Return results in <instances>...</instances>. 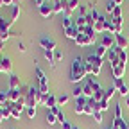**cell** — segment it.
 I'll return each mask as SVG.
<instances>
[{"instance_id": "4", "label": "cell", "mask_w": 129, "mask_h": 129, "mask_svg": "<svg viewBox=\"0 0 129 129\" xmlns=\"http://www.w3.org/2000/svg\"><path fill=\"white\" fill-rule=\"evenodd\" d=\"M36 75H38V81H40V91L41 93H48V81H47V75H45V72L40 68V67H36Z\"/></svg>"}, {"instance_id": "35", "label": "cell", "mask_w": 129, "mask_h": 129, "mask_svg": "<svg viewBox=\"0 0 129 129\" xmlns=\"http://www.w3.org/2000/svg\"><path fill=\"white\" fill-rule=\"evenodd\" d=\"M72 25H74L72 18H70V16H64V18H63V29H68V27H72Z\"/></svg>"}, {"instance_id": "32", "label": "cell", "mask_w": 129, "mask_h": 129, "mask_svg": "<svg viewBox=\"0 0 129 129\" xmlns=\"http://www.w3.org/2000/svg\"><path fill=\"white\" fill-rule=\"evenodd\" d=\"M115 93H117V88H115V86H109V88L104 91V99H106V101H109Z\"/></svg>"}, {"instance_id": "44", "label": "cell", "mask_w": 129, "mask_h": 129, "mask_svg": "<svg viewBox=\"0 0 129 129\" xmlns=\"http://www.w3.org/2000/svg\"><path fill=\"white\" fill-rule=\"evenodd\" d=\"M83 95V86H75V90H74V97L77 99V97H81Z\"/></svg>"}, {"instance_id": "45", "label": "cell", "mask_w": 129, "mask_h": 129, "mask_svg": "<svg viewBox=\"0 0 129 129\" xmlns=\"http://www.w3.org/2000/svg\"><path fill=\"white\" fill-rule=\"evenodd\" d=\"M61 127H63V129H72L74 125H72V124H70V122L67 120V122H64V124H61Z\"/></svg>"}, {"instance_id": "28", "label": "cell", "mask_w": 129, "mask_h": 129, "mask_svg": "<svg viewBox=\"0 0 129 129\" xmlns=\"http://www.w3.org/2000/svg\"><path fill=\"white\" fill-rule=\"evenodd\" d=\"M43 56H45V59L50 63L52 67L56 64V61H54V50H43Z\"/></svg>"}, {"instance_id": "41", "label": "cell", "mask_w": 129, "mask_h": 129, "mask_svg": "<svg viewBox=\"0 0 129 129\" xmlns=\"http://www.w3.org/2000/svg\"><path fill=\"white\" fill-rule=\"evenodd\" d=\"M9 101V91H0V102H7Z\"/></svg>"}, {"instance_id": "39", "label": "cell", "mask_w": 129, "mask_h": 129, "mask_svg": "<svg viewBox=\"0 0 129 129\" xmlns=\"http://www.w3.org/2000/svg\"><path fill=\"white\" fill-rule=\"evenodd\" d=\"M68 102V95H61L57 97V106H63V104H67Z\"/></svg>"}, {"instance_id": "3", "label": "cell", "mask_w": 129, "mask_h": 129, "mask_svg": "<svg viewBox=\"0 0 129 129\" xmlns=\"http://www.w3.org/2000/svg\"><path fill=\"white\" fill-rule=\"evenodd\" d=\"M102 86L99 84V81H97L93 75H90V79H88V83L83 86V95L84 97H88V99H91V97L95 95V91H99Z\"/></svg>"}, {"instance_id": "2", "label": "cell", "mask_w": 129, "mask_h": 129, "mask_svg": "<svg viewBox=\"0 0 129 129\" xmlns=\"http://www.w3.org/2000/svg\"><path fill=\"white\" fill-rule=\"evenodd\" d=\"M102 61H104V59L97 57L95 54H90V56L84 59L88 75H93V77H97V75H99V74H101V68H102Z\"/></svg>"}, {"instance_id": "21", "label": "cell", "mask_w": 129, "mask_h": 129, "mask_svg": "<svg viewBox=\"0 0 129 129\" xmlns=\"http://www.w3.org/2000/svg\"><path fill=\"white\" fill-rule=\"evenodd\" d=\"M77 7H81V6H79V0H68V7H67V11H64V13H67V16H70Z\"/></svg>"}, {"instance_id": "7", "label": "cell", "mask_w": 129, "mask_h": 129, "mask_svg": "<svg viewBox=\"0 0 129 129\" xmlns=\"http://www.w3.org/2000/svg\"><path fill=\"white\" fill-rule=\"evenodd\" d=\"M113 86L117 88V91H118L120 95L127 97V93H129V88H127V84L124 83V79H113Z\"/></svg>"}, {"instance_id": "27", "label": "cell", "mask_w": 129, "mask_h": 129, "mask_svg": "<svg viewBox=\"0 0 129 129\" xmlns=\"http://www.w3.org/2000/svg\"><path fill=\"white\" fill-rule=\"evenodd\" d=\"M104 32H111V34H115V25H113V18H106V30Z\"/></svg>"}, {"instance_id": "12", "label": "cell", "mask_w": 129, "mask_h": 129, "mask_svg": "<svg viewBox=\"0 0 129 129\" xmlns=\"http://www.w3.org/2000/svg\"><path fill=\"white\" fill-rule=\"evenodd\" d=\"M38 13L43 16V18H48V16H52V14H54V6L45 2L43 6H40V7H38Z\"/></svg>"}, {"instance_id": "37", "label": "cell", "mask_w": 129, "mask_h": 129, "mask_svg": "<svg viewBox=\"0 0 129 129\" xmlns=\"http://www.w3.org/2000/svg\"><path fill=\"white\" fill-rule=\"evenodd\" d=\"M93 99H95V101H97V102H101V101H102V99H104V90H102V88H101V90H99V91H95V95H93Z\"/></svg>"}, {"instance_id": "19", "label": "cell", "mask_w": 129, "mask_h": 129, "mask_svg": "<svg viewBox=\"0 0 129 129\" xmlns=\"http://www.w3.org/2000/svg\"><path fill=\"white\" fill-rule=\"evenodd\" d=\"M7 91H9V101L11 102H16V101L20 99V95H22V90L20 88H9Z\"/></svg>"}, {"instance_id": "40", "label": "cell", "mask_w": 129, "mask_h": 129, "mask_svg": "<svg viewBox=\"0 0 129 129\" xmlns=\"http://www.w3.org/2000/svg\"><path fill=\"white\" fill-rule=\"evenodd\" d=\"M25 111H27V117L29 118H34L36 117V108H25Z\"/></svg>"}, {"instance_id": "17", "label": "cell", "mask_w": 129, "mask_h": 129, "mask_svg": "<svg viewBox=\"0 0 129 129\" xmlns=\"http://www.w3.org/2000/svg\"><path fill=\"white\" fill-rule=\"evenodd\" d=\"M52 6H54V14H57V13H61V11H67L68 0H57V2H54Z\"/></svg>"}, {"instance_id": "24", "label": "cell", "mask_w": 129, "mask_h": 129, "mask_svg": "<svg viewBox=\"0 0 129 129\" xmlns=\"http://www.w3.org/2000/svg\"><path fill=\"white\" fill-rule=\"evenodd\" d=\"M97 57H101V59H104L106 57V54H108V48L106 47H102V45H99V47H97L95 48V52H93Z\"/></svg>"}, {"instance_id": "11", "label": "cell", "mask_w": 129, "mask_h": 129, "mask_svg": "<svg viewBox=\"0 0 129 129\" xmlns=\"http://www.w3.org/2000/svg\"><path fill=\"white\" fill-rule=\"evenodd\" d=\"M111 72H113V79H122L124 74H125V64H124V63L113 64V67H111Z\"/></svg>"}, {"instance_id": "34", "label": "cell", "mask_w": 129, "mask_h": 129, "mask_svg": "<svg viewBox=\"0 0 129 129\" xmlns=\"http://www.w3.org/2000/svg\"><path fill=\"white\" fill-rule=\"evenodd\" d=\"M111 18H122V6H117L115 11L111 13Z\"/></svg>"}, {"instance_id": "26", "label": "cell", "mask_w": 129, "mask_h": 129, "mask_svg": "<svg viewBox=\"0 0 129 129\" xmlns=\"http://www.w3.org/2000/svg\"><path fill=\"white\" fill-rule=\"evenodd\" d=\"M45 120H47V124H48V125H54V124L57 122V117L54 115V113H52L50 109H48V113H47V117H45Z\"/></svg>"}, {"instance_id": "33", "label": "cell", "mask_w": 129, "mask_h": 129, "mask_svg": "<svg viewBox=\"0 0 129 129\" xmlns=\"http://www.w3.org/2000/svg\"><path fill=\"white\" fill-rule=\"evenodd\" d=\"M102 115H104V113H102L101 109H95L91 117H93V120H95L97 124H102Z\"/></svg>"}, {"instance_id": "54", "label": "cell", "mask_w": 129, "mask_h": 129, "mask_svg": "<svg viewBox=\"0 0 129 129\" xmlns=\"http://www.w3.org/2000/svg\"><path fill=\"white\" fill-rule=\"evenodd\" d=\"M127 38H129V30H127Z\"/></svg>"}, {"instance_id": "8", "label": "cell", "mask_w": 129, "mask_h": 129, "mask_svg": "<svg viewBox=\"0 0 129 129\" xmlns=\"http://www.w3.org/2000/svg\"><path fill=\"white\" fill-rule=\"evenodd\" d=\"M86 101H88V97H84V95H81V97L75 99V113H77V115H84Z\"/></svg>"}, {"instance_id": "49", "label": "cell", "mask_w": 129, "mask_h": 129, "mask_svg": "<svg viewBox=\"0 0 129 129\" xmlns=\"http://www.w3.org/2000/svg\"><path fill=\"white\" fill-rule=\"evenodd\" d=\"M6 6V0H0V7H4Z\"/></svg>"}, {"instance_id": "10", "label": "cell", "mask_w": 129, "mask_h": 129, "mask_svg": "<svg viewBox=\"0 0 129 129\" xmlns=\"http://www.w3.org/2000/svg\"><path fill=\"white\" fill-rule=\"evenodd\" d=\"M115 45L118 47V48H122V50H125L127 48V45H129V38H127V34H115Z\"/></svg>"}, {"instance_id": "36", "label": "cell", "mask_w": 129, "mask_h": 129, "mask_svg": "<svg viewBox=\"0 0 129 129\" xmlns=\"http://www.w3.org/2000/svg\"><path fill=\"white\" fill-rule=\"evenodd\" d=\"M115 7H117V4L113 2V0H109V2L106 4V13H109V14H111L113 11H115Z\"/></svg>"}, {"instance_id": "16", "label": "cell", "mask_w": 129, "mask_h": 129, "mask_svg": "<svg viewBox=\"0 0 129 129\" xmlns=\"http://www.w3.org/2000/svg\"><path fill=\"white\" fill-rule=\"evenodd\" d=\"M43 106H47L48 109L56 108V106H57V97L52 95V93H47V95H45V104H43Z\"/></svg>"}, {"instance_id": "55", "label": "cell", "mask_w": 129, "mask_h": 129, "mask_svg": "<svg viewBox=\"0 0 129 129\" xmlns=\"http://www.w3.org/2000/svg\"><path fill=\"white\" fill-rule=\"evenodd\" d=\"M108 129H111V127H108Z\"/></svg>"}, {"instance_id": "6", "label": "cell", "mask_w": 129, "mask_h": 129, "mask_svg": "<svg viewBox=\"0 0 129 129\" xmlns=\"http://www.w3.org/2000/svg\"><path fill=\"white\" fill-rule=\"evenodd\" d=\"M101 45L106 47L108 50H109V48H113V47H115V34H111V32H104V34H102V40H101Z\"/></svg>"}, {"instance_id": "1", "label": "cell", "mask_w": 129, "mask_h": 129, "mask_svg": "<svg viewBox=\"0 0 129 129\" xmlns=\"http://www.w3.org/2000/svg\"><path fill=\"white\" fill-rule=\"evenodd\" d=\"M86 75H88V72H86V63H84V59L75 57L74 63H72V70H70V83L77 84L79 81H83Z\"/></svg>"}, {"instance_id": "14", "label": "cell", "mask_w": 129, "mask_h": 129, "mask_svg": "<svg viewBox=\"0 0 129 129\" xmlns=\"http://www.w3.org/2000/svg\"><path fill=\"white\" fill-rule=\"evenodd\" d=\"M106 57H108V61H109V64H111V67H113V64H118V63H120V59H118L117 47L109 48V50H108V54H106Z\"/></svg>"}, {"instance_id": "31", "label": "cell", "mask_w": 129, "mask_h": 129, "mask_svg": "<svg viewBox=\"0 0 129 129\" xmlns=\"http://www.w3.org/2000/svg\"><path fill=\"white\" fill-rule=\"evenodd\" d=\"M11 36H14V32H4L2 29H0V43H6Z\"/></svg>"}, {"instance_id": "51", "label": "cell", "mask_w": 129, "mask_h": 129, "mask_svg": "<svg viewBox=\"0 0 129 129\" xmlns=\"http://www.w3.org/2000/svg\"><path fill=\"white\" fill-rule=\"evenodd\" d=\"M125 104H127V106H129V95H127V97H125Z\"/></svg>"}, {"instance_id": "43", "label": "cell", "mask_w": 129, "mask_h": 129, "mask_svg": "<svg viewBox=\"0 0 129 129\" xmlns=\"http://www.w3.org/2000/svg\"><path fill=\"white\" fill-rule=\"evenodd\" d=\"M115 118H122V108H120V102H118L117 108H115Z\"/></svg>"}, {"instance_id": "20", "label": "cell", "mask_w": 129, "mask_h": 129, "mask_svg": "<svg viewBox=\"0 0 129 129\" xmlns=\"http://www.w3.org/2000/svg\"><path fill=\"white\" fill-rule=\"evenodd\" d=\"M14 22L9 18V20H6V18H2V16H0V29H2L4 32H11V25H13Z\"/></svg>"}, {"instance_id": "18", "label": "cell", "mask_w": 129, "mask_h": 129, "mask_svg": "<svg viewBox=\"0 0 129 129\" xmlns=\"http://www.w3.org/2000/svg\"><path fill=\"white\" fill-rule=\"evenodd\" d=\"M63 32H64V36H67L68 40H74V41H75V38L79 36V30H77L75 25H72V27H68V29H63Z\"/></svg>"}, {"instance_id": "13", "label": "cell", "mask_w": 129, "mask_h": 129, "mask_svg": "<svg viewBox=\"0 0 129 129\" xmlns=\"http://www.w3.org/2000/svg\"><path fill=\"white\" fill-rule=\"evenodd\" d=\"M40 45L43 47V50H56V41L52 38H47V36L40 38Z\"/></svg>"}, {"instance_id": "38", "label": "cell", "mask_w": 129, "mask_h": 129, "mask_svg": "<svg viewBox=\"0 0 129 129\" xmlns=\"http://www.w3.org/2000/svg\"><path fill=\"white\" fill-rule=\"evenodd\" d=\"M108 102H109V101H106V99H102V101L99 102V109H101L102 113H104V111H108Z\"/></svg>"}, {"instance_id": "22", "label": "cell", "mask_w": 129, "mask_h": 129, "mask_svg": "<svg viewBox=\"0 0 129 129\" xmlns=\"http://www.w3.org/2000/svg\"><path fill=\"white\" fill-rule=\"evenodd\" d=\"M9 88H20V77L16 74H9Z\"/></svg>"}, {"instance_id": "30", "label": "cell", "mask_w": 129, "mask_h": 129, "mask_svg": "<svg viewBox=\"0 0 129 129\" xmlns=\"http://www.w3.org/2000/svg\"><path fill=\"white\" fill-rule=\"evenodd\" d=\"M9 117H11V111H9L7 108H4V106H2V108H0V122H4V120H6V118H9Z\"/></svg>"}, {"instance_id": "46", "label": "cell", "mask_w": 129, "mask_h": 129, "mask_svg": "<svg viewBox=\"0 0 129 129\" xmlns=\"http://www.w3.org/2000/svg\"><path fill=\"white\" fill-rule=\"evenodd\" d=\"M18 50H20V52H25L27 48H25V45H23V43H18Z\"/></svg>"}, {"instance_id": "23", "label": "cell", "mask_w": 129, "mask_h": 129, "mask_svg": "<svg viewBox=\"0 0 129 129\" xmlns=\"http://www.w3.org/2000/svg\"><path fill=\"white\" fill-rule=\"evenodd\" d=\"M18 16H20V4L11 6V20L16 22V20H18Z\"/></svg>"}, {"instance_id": "25", "label": "cell", "mask_w": 129, "mask_h": 129, "mask_svg": "<svg viewBox=\"0 0 129 129\" xmlns=\"http://www.w3.org/2000/svg\"><path fill=\"white\" fill-rule=\"evenodd\" d=\"M113 25H115V34H120V32H122V25H124V20L122 18H113Z\"/></svg>"}, {"instance_id": "52", "label": "cell", "mask_w": 129, "mask_h": 129, "mask_svg": "<svg viewBox=\"0 0 129 129\" xmlns=\"http://www.w3.org/2000/svg\"><path fill=\"white\" fill-rule=\"evenodd\" d=\"M72 129H81V127H75V125H74V127H72Z\"/></svg>"}, {"instance_id": "42", "label": "cell", "mask_w": 129, "mask_h": 129, "mask_svg": "<svg viewBox=\"0 0 129 129\" xmlns=\"http://www.w3.org/2000/svg\"><path fill=\"white\" fill-rule=\"evenodd\" d=\"M61 59H63V52L56 48V50H54V61L57 63V61H61Z\"/></svg>"}, {"instance_id": "47", "label": "cell", "mask_w": 129, "mask_h": 129, "mask_svg": "<svg viewBox=\"0 0 129 129\" xmlns=\"http://www.w3.org/2000/svg\"><path fill=\"white\" fill-rule=\"evenodd\" d=\"M32 2H34V4H38V7H40V6H43V4L47 2V0H32Z\"/></svg>"}, {"instance_id": "48", "label": "cell", "mask_w": 129, "mask_h": 129, "mask_svg": "<svg viewBox=\"0 0 129 129\" xmlns=\"http://www.w3.org/2000/svg\"><path fill=\"white\" fill-rule=\"evenodd\" d=\"M113 2H115L117 6H122V2H124V0H113Z\"/></svg>"}, {"instance_id": "29", "label": "cell", "mask_w": 129, "mask_h": 129, "mask_svg": "<svg viewBox=\"0 0 129 129\" xmlns=\"http://www.w3.org/2000/svg\"><path fill=\"white\" fill-rule=\"evenodd\" d=\"M115 47H117V45H115ZM117 52H118V59H120V63L127 64V52L122 50V48H118V47H117Z\"/></svg>"}, {"instance_id": "53", "label": "cell", "mask_w": 129, "mask_h": 129, "mask_svg": "<svg viewBox=\"0 0 129 129\" xmlns=\"http://www.w3.org/2000/svg\"><path fill=\"white\" fill-rule=\"evenodd\" d=\"M2 106H4V102H0V108H2Z\"/></svg>"}, {"instance_id": "15", "label": "cell", "mask_w": 129, "mask_h": 129, "mask_svg": "<svg viewBox=\"0 0 129 129\" xmlns=\"http://www.w3.org/2000/svg\"><path fill=\"white\" fill-rule=\"evenodd\" d=\"M0 68H2V72L13 74V63L7 56H2V59H0Z\"/></svg>"}, {"instance_id": "5", "label": "cell", "mask_w": 129, "mask_h": 129, "mask_svg": "<svg viewBox=\"0 0 129 129\" xmlns=\"http://www.w3.org/2000/svg\"><path fill=\"white\" fill-rule=\"evenodd\" d=\"M38 91H40V88H36V86H30L27 90V108H36L38 106V101H36Z\"/></svg>"}, {"instance_id": "50", "label": "cell", "mask_w": 129, "mask_h": 129, "mask_svg": "<svg viewBox=\"0 0 129 129\" xmlns=\"http://www.w3.org/2000/svg\"><path fill=\"white\" fill-rule=\"evenodd\" d=\"M16 4H20V0H13V6H16Z\"/></svg>"}, {"instance_id": "9", "label": "cell", "mask_w": 129, "mask_h": 129, "mask_svg": "<svg viewBox=\"0 0 129 129\" xmlns=\"http://www.w3.org/2000/svg\"><path fill=\"white\" fill-rule=\"evenodd\" d=\"M75 43H77L79 47H88V45H93L95 41H93L88 34H84V32H79V36L75 38Z\"/></svg>"}]
</instances>
